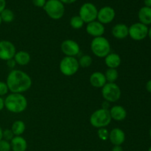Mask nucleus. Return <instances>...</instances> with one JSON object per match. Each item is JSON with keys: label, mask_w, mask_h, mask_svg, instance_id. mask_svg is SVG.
I'll return each mask as SVG.
<instances>
[{"label": "nucleus", "mask_w": 151, "mask_h": 151, "mask_svg": "<svg viewBox=\"0 0 151 151\" xmlns=\"http://www.w3.org/2000/svg\"><path fill=\"white\" fill-rule=\"evenodd\" d=\"M138 18L140 23L147 26L151 24V7L146 6L141 7L139 10Z\"/></svg>", "instance_id": "aec40b11"}, {"label": "nucleus", "mask_w": 151, "mask_h": 151, "mask_svg": "<svg viewBox=\"0 0 151 151\" xmlns=\"http://www.w3.org/2000/svg\"><path fill=\"white\" fill-rule=\"evenodd\" d=\"M122 62L120 56L116 53L110 52L105 57V63L109 69H116L119 67Z\"/></svg>", "instance_id": "6ab92c4d"}, {"label": "nucleus", "mask_w": 151, "mask_h": 151, "mask_svg": "<svg viewBox=\"0 0 151 151\" xmlns=\"http://www.w3.org/2000/svg\"><path fill=\"white\" fill-rule=\"evenodd\" d=\"M16 62L15 61L14 58H12V59H10V60H7V66H8L9 68H10V69H13V68L16 66Z\"/></svg>", "instance_id": "2f4dec72"}, {"label": "nucleus", "mask_w": 151, "mask_h": 151, "mask_svg": "<svg viewBox=\"0 0 151 151\" xmlns=\"http://www.w3.org/2000/svg\"><path fill=\"white\" fill-rule=\"evenodd\" d=\"M86 30L89 35L94 38H97V37L103 36L106 29L103 24L99 22L98 21H94L87 24Z\"/></svg>", "instance_id": "ddd939ff"}, {"label": "nucleus", "mask_w": 151, "mask_h": 151, "mask_svg": "<svg viewBox=\"0 0 151 151\" xmlns=\"http://www.w3.org/2000/svg\"><path fill=\"white\" fill-rule=\"evenodd\" d=\"M4 108V100L0 97V111Z\"/></svg>", "instance_id": "4c0bfd02"}, {"label": "nucleus", "mask_w": 151, "mask_h": 151, "mask_svg": "<svg viewBox=\"0 0 151 151\" xmlns=\"http://www.w3.org/2000/svg\"><path fill=\"white\" fill-rule=\"evenodd\" d=\"M1 22H2V20H1V16H0V25L1 24Z\"/></svg>", "instance_id": "37998d69"}, {"label": "nucleus", "mask_w": 151, "mask_h": 151, "mask_svg": "<svg viewBox=\"0 0 151 151\" xmlns=\"http://www.w3.org/2000/svg\"><path fill=\"white\" fill-rule=\"evenodd\" d=\"M147 36L149 37V38H150V41H151V27L149 28V29H148V35H147Z\"/></svg>", "instance_id": "a19ab883"}, {"label": "nucleus", "mask_w": 151, "mask_h": 151, "mask_svg": "<svg viewBox=\"0 0 151 151\" xmlns=\"http://www.w3.org/2000/svg\"><path fill=\"white\" fill-rule=\"evenodd\" d=\"M6 8V0H0V13Z\"/></svg>", "instance_id": "473e14b6"}, {"label": "nucleus", "mask_w": 151, "mask_h": 151, "mask_svg": "<svg viewBox=\"0 0 151 151\" xmlns=\"http://www.w3.org/2000/svg\"><path fill=\"white\" fill-rule=\"evenodd\" d=\"M16 52V47L13 43L7 40L0 41V60L7 61L13 58Z\"/></svg>", "instance_id": "9d476101"}, {"label": "nucleus", "mask_w": 151, "mask_h": 151, "mask_svg": "<svg viewBox=\"0 0 151 151\" xmlns=\"http://www.w3.org/2000/svg\"><path fill=\"white\" fill-rule=\"evenodd\" d=\"M70 26L75 29H79L82 28L84 25V22L79 16H74L71 18L69 21Z\"/></svg>", "instance_id": "393cba45"}, {"label": "nucleus", "mask_w": 151, "mask_h": 151, "mask_svg": "<svg viewBox=\"0 0 151 151\" xmlns=\"http://www.w3.org/2000/svg\"><path fill=\"white\" fill-rule=\"evenodd\" d=\"M147 151H151V146H150V147H149L148 150H147Z\"/></svg>", "instance_id": "c03bdc74"}, {"label": "nucleus", "mask_w": 151, "mask_h": 151, "mask_svg": "<svg viewBox=\"0 0 151 151\" xmlns=\"http://www.w3.org/2000/svg\"><path fill=\"white\" fill-rule=\"evenodd\" d=\"M149 134H150V139H151V127H150V131H149Z\"/></svg>", "instance_id": "79ce46f5"}, {"label": "nucleus", "mask_w": 151, "mask_h": 151, "mask_svg": "<svg viewBox=\"0 0 151 151\" xmlns=\"http://www.w3.org/2000/svg\"><path fill=\"white\" fill-rule=\"evenodd\" d=\"M63 4H73L75 3L77 0H60Z\"/></svg>", "instance_id": "72a5a7b5"}, {"label": "nucleus", "mask_w": 151, "mask_h": 151, "mask_svg": "<svg viewBox=\"0 0 151 151\" xmlns=\"http://www.w3.org/2000/svg\"><path fill=\"white\" fill-rule=\"evenodd\" d=\"M43 8L47 16L53 20L60 19L65 13V6L60 0H47Z\"/></svg>", "instance_id": "39448f33"}, {"label": "nucleus", "mask_w": 151, "mask_h": 151, "mask_svg": "<svg viewBox=\"0 0 151 151\" xmlns=\"http://www.w3.org/2000/svg\"><path fill=\"white\" fill-rule=\"evenodd\" d=\"M102 96L106 101L109 103H115L120 99L121 89L115 83H106L102 88Z\"/></svg>", "instance_id": "423d86ee"}, {"label": "nucleus", "mask_w": 151, "mask_h": 151, "mask_svg": "<svg viewBox=\"0 0 151 151\" xmlns=\"http://www.w3.org/2000/svg\"><path fill=\"white\" fill-rule=\"evenodd\" d=\"M148 27L140 22H136L129 27L128 35L134 41H142L148 35Z\"/></svg>", "instance_id": "1a4fd4ad"}, {"label": "nucleus", "mask_w": 151, "mask_h": 151, "mask_svg": "<svg viewBox=\"0 0 151 151\" xmlns=\"http://www.w3.org/2000/svg\"><path fill=\"white\" fill-rule=\"evenodd\" d=\"M145 6L148 7H151V0H144Z\"/></svg>", "instance_id": "58836bf2"}, {"label": "nucleus", "mask_w": 151, "mask_h": 151, "mask_svg": "<svg viewBox=\"0 0 151 151\" xmlns=\"http://www.w3.org/2000/svg\"><path fill=\"white\" fill-rule=\"evenodd\" d=\"M109 110L105 109H99L91 114L90 116V124L97 128H106L111 122Z\"/></svg>", "instance_id": "20e7f679"}, {"label": "nucleus", "mask_w": 151, "mask_h": 151, "mask_svg": "<svg viewBox=\"0 0 151 151\" xmlns=\"http://www.w3.org/2000/svg\"><path fill=\"white\" fill-rule=\"evenodd\" d=\"M10 145L13 151H26L27 148V142L22 136H15L10 141Z\"/></svg>", "instance_id": "a211bd4d"}, {"label": "nucleus", "mask_w": 151, "mask_h": 151, "mask_svg": "<svg viewBox=\"0 0 151 151\" xmlns=\"http://www.w3.org/2000/svg\"><path fill=\"white\" fill-rule=\"evenodd\" d=\"M89 82L91 85L94 88H103L106 84V77L103 73L100 72H93L89 78Z\"/></svg>", "instance_id": "2eb2a0df"}, {"label": "nucleus", "mask_w": 151, "mask_h": 151, "mask_svg": "<svg viewBox=\"0 0 151 151\" xmlns=\"http://www.w3.org/2000/svg\"><path fill=\"white\" fill-rule=\"evenodd\" d=\"M128 29L129 27L125 24H116L112 28V35L115 38L124 39L128 36Z\"/></svg>", "instance_id": "dca6fc26"}, {"label": "nucleus", "mask_w": 151, "mask_h": 151, "mask_svg": "<svg viewBox=\"0 0 151 151\" xmlns=\"http://www.w3.org/2000/svg\"><path fill=\"white\" fill-rule=\"evenodd\" d=\"M97 135H98L100 139L105 141V140L109 139V131L107 129H106V128H99L98 131H97Z\"/></svg>", "instance_id": "bb28decb"}, {"label": "nucleus", "mask_w": 151, "mask_h": 151, "mask_svg": "<svg viewBox=\"0 0 151 151\" xmlns=\"http://www.w3.org/2000/svg\"><path fill=\"white\" fill-rule=\"evenodd\" d=\"M32 2L35 7H44L45 5L47 0H32Z\"/></svg>", "instance_id": "7c9ffc66"}, {"label": "nucleus", "mask_w": 151, "mask_h": 151, "mask_svg": "<svg viewBox=\"0 0 151 151\" xmlns=\"http://www.w3.org/2000/svg\"><path fill=\"white\" fill-rule=\"evenodd\" d=\"M112 151H123V149L121 145H114L112 148Z\"/></svg>", "instance_id": "c9c22d12"}, {"label": "nucleus", "mask_w": 151, "mask_h": 151, "mask_svg": "<svg viewBox=\"0 0 151 151\" xmlns=\"http://www.w3.org/2000/svg\"><path fill=\"white\" fill-rule=\"evenodd\" d=\"M0 16H1L2 22H5V23H10V22H12L14 20L15 18L14 13H13L11 10L7 8L4 9V10L0 13Z\"/></svg>", "instance_id": "b1692460"}, {"label": "nucleus", "mask_w": 151, "mask_h": 151, "mask_svg": "<svg viewBox=\"0 0 151 151\" xmlns=\"http://www.w3.org/2000/svg\"><path fill=\"white\" fill-rule=\"evenodd\" d=\"M109 139L114 145H122L125 141V134L119 128H113L109 132Z\"/></svg>", "instance_id": "4468645a"}, {"label": "nucleus", "mask_w": 151, "mask_h": 151, "mask_svg": "<svg viewBox=\"0 0 151 151\" xmlns=\"http://www.w3.org/2000/svg\"><path fill=\"white\" fill-rule=\"evenodd\" d=\"M93 59L88 55H84L81 56L80 59L78 60V63L79 66L83 68H87L89 67L91 64H92Z\"/></svg>", "instance_id": "a878e982"}, {"label": "nucleus", "mask_w": 151, "mask_h": 151, "mask_svg": "<svg viewBox=\"0 0 151 151\" xmlns=\"http://www.w3.org/2000/svg\"><path fill=\"white\" fill-rule=\"evenodd\" d=\"M28 102L22 94L11 93L4 99V107L11 113L20 114L27 108Z\"/></svg>", "instance_id": "f03ea898"}, {"label": "nucleus", "mask_w": 151, "mask_h": 151, "mask_svg": "<svg viewBox=\"0 0 151 151\" xmlns=\"http://www.w3.org/2000/svg\"><path fill=\"white\" fill-rule=\"evenodd\" d=\"M13 58L16 63L20 66H26L29 63L31 60L30 55L26 51L16 52Z\"/></svg>", "instance_id": "412c9836"}, {"label": "nucleus", "mask_w": 151, "mask_h": 151, "mask_svg": "<svg viewBox=\"0 0 151 151\" xmlns=\"http://www.w3.org/2000/svg\"><path fill=\"white\" fill-rule=\"evenodd\" d=\"M111 119L115 121H122L126 118L127 111L122 106H114L109 109Z\"/></svg>", "instance_id": "f3484780"}, {"label": "nucleus", "mask_w": 151, "mask_h": 151, "mask_svg": "<svg viewBox=\"0 0 151 151\" xmlns=\"http://www.w3.org/2000/svg\"><path fill=\"white\" fill-rule=\"evenodd\" d=\"M109 103H109V102L105 100V101L103 103V104H102V109H108V110H109Z\"/></svg>", "instance_id": "e433bc0d"}, {"label": "nucleus", "mask_w": 151, "mask_h": 151, "mask_svg": "<svg viewBox=\"0 0 151 151\" xmlns=\"http://www.w3.org/2000/svg\"><path fill=\"white\" fill-rule=\"evenodd\" d=\"M60 50L66 56L75 57L81 52V48L78 43L72 39H66L60 44Z\"/></svg>", "instance_id": "9b49d317"}, {"label": "nucleus", "mask_w": 151, "mask_h": 151, "mask_svg": "<svg viewBox=\"0 0 151 151\" xmlns=\"http://www.w3.org/2000/svg\"><path fill=\"white\" fill-rule=\"evenodd\" d=\"M25 129H26V125L22 120L15 121L11 127V131H13L14 136H21L24 134Z\"/></svg>", "instance_id": "4be33fe9"}, {"label": "nucleus", "mask_w": 151, "mask_h": 151, "mask_svg": "<svg viewBox=\"0 0 151 151\" xmlns=\"http://www.w3.org/2000/svg\"><path fill=\"white\" fill-rule=\"evenodd\" d=\"M6 83L11 93L22 94L31 88L32 79L26 72L19 69H13L7 75Z\"/></svg>", "instance_id": "f257e3e1"}, {"label": "nucleus", "mask_w": 151, "mask_h": 151, "mask_svg": "<svg viewBox=\"0 0 151 151\" xmlns=\"http://www.w3.org/2000/svg\"><path fill=\"white\" fill-rule=\"evenodd\" d=\"M10 150H11V145L10 142L2 139L0 141V151H10Z\"/></svg>", "instance_id": "cd10ccee"}, {"label": "nucleus", "mask_w": 151, "mask_h": 151, "mask_svg": "<svg viewBox=\"0 0 151 151\" xmlns=\"http://www.w3.org/2000/svg\"><path fill=\"white\" fill-rule=\"evenodd\" d=\"M104 75L107 83H114L119 77L116 69H108Z\"/></svg>", "instance_id": "5701e85b"}, {"label": "nucleus", "mask_w": 151, "mask_h": 151, "mask_svg": "<svg viewBox=\"0 0 151 151\" xmlns=\"http://www.w3.org/2000/svg\"><path fill=\"white\" fill-rule=\"evenodd\" d=\"M91 52L98 58H105L111 52V44L109 40L105 37L94 38L90 44Z\"/></svg>", "instance_id": "7ed1b4c3"}, {"label": "nucleus", "mask_w": 151, "mask_h": 151, "mask_svg": "<svg viewBox=\"0 0 151 151\" xmlns=\"http://www.w3.org/2000/svg\"><path fill=\"white\" fill-rule=\"evenodd\" d=\"M145 87L147 91H148V92L151 93V80H149V81H147V83H146Z\"/></svg>", "instance_id": "f704fd0d"}, {"label": "nucleus", "mask_w": 151, "mask_h": 151, "mask_svg": "<svg viewBox=\"0 0 151 151\" xmlns=\"http://www.w3.org/2000/svg\"><path fill=\"white\" fill-rule=\"evenodd\" d=\"M9 89L6 83L3 82V81H0V97L5 95L7 94Z\"/></svg>", "instance_id": "c756f323"}, {"label": "nucleus", "mask_w": 151, "mask_h": 151, "mask_svg": "<svg viewBox=\"0 0 151 151\" xmlns=\"http://www.w3.org/2000/svg\"><path fill=\"white\" fill-rule=\"evenodd\" d=\"M2 134H3V130H2V128H1V126H0V141H1V140L3 139Z\"/></svg>", "instance_id": "ea45409f"}, {"label": "nucleus", "mask_w": 151, "mask_h": 151, "mask_svg": "<svg viewBox=\"0 0 151 151\" xmlns=\"http://www.w3.org/2000/svg\"><path fill=\"white\" fill-rule=\"evenodd\" d=\"M115 16L116 12L113 7L110 6H104L98 10L97 19L99 22L104 25L113 22Z\"/></svg>", "instance_id": "f8f14e48"}, {"label": "nucleus", "mask_w": 151, "mask_h": 151, "mask_svg": "<svg viewBox=\"0 0 151 151\" xmlns=\"http://www.w3.org/2000/svg\"><path fill=\"white\" fill-rule=\"evenodd\" d=\"M2 137L3 139L7 140V141L9 142L13 139V137H14V134H13L11 129H5L4 131H3Z\"/></svg>", "instance_id": "c85d7f7f"}, {"label": "nucleus", "mask_w": 151, "mask_h": 151, "mask_svg": "<svg viewBox=\"0 0 151 151\" xmlns=\"http://www.w3.org/2000/svg\"><path fill=\"white\" fill-rule=\"evenodd\" d=\"M98 13V9L91 2H86L81 5L78 16L83 19L84 23H90L96 21Z\"/></svg>", "instance_id": "6e6552de"}, {"label": "nucleus", "mask_w": 151, "mask_h": 151, "mask_svg": "<svg viewBox=\"0 0 151 151\" xmlns=\"http://www.w3.org/2000/svg\"><path fill=\"white\" fill-rule=\"evenodd\" d=\"M78 60L75 57L65 56L60 62L59 69L60 72L65 76H72L78 72L79 69Z\"/></svg>", "instance_id": "0eeeda50"}]
</instances>
